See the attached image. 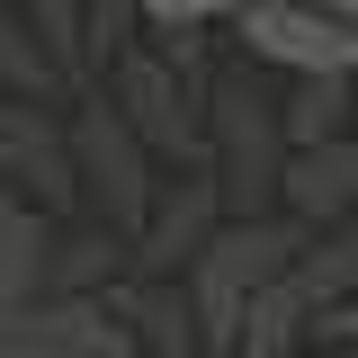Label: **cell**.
<instances>
[{
    "instance_id": "obj_2",
    "label": "cell",
    "mask_w": 358,
    "mask_h": 358,
    "mask_svg": "<svg viewBox=\"0 0 358 358\" xmlns=\"http://www.w3.org/2000/svg\"><path fill=\"white\" fill-rule=\"evenodd\" d=\"M215 108H206V171L224 188V215H268V197H278V171H287V126H278V108H268L260 90L242 81H215L206 90Z\"/></svg>"
},
{
    "instance_id": "obj_5",
    "label": "cell",
    "mask_w": 358,
    "mask_h": 358,
    "mask_svg": "<svg viewBox=\"0 0 358 358\" xmlns=\"http://www.w3.org/2000/svg\"><path fill=\"white\" fill-rule=\"evenodd\" d=\"M108 99H117V117H126L152 152H206V126L188 117V72H179L162 45H152V54H117Z\"/></svg>"
},
{
    "instance_id": "obj_1",
    "label": "cell",
    "mask_w": 358,
    "mask_h": 358,
    "mask_svg": "<svg viewBox=\"0 0 358 358\" xmlns=\"http://www.w3.org/2000/svg\"><path fill=\"white\" fill-rule=\"evenodd\" d=\"M305 260V224L296 215H224L215 242L188 260V305H197V341H206V358L233 350V322H242V305L260 296L278 268Z\"/></svg>"
},
{
    "instance_id": "obj_4",
    "label": "cell",
    "mask_w": 358,
    "mask_h": 358,
    "mask_svg": "<svg viewBox=\"0 0 358 358\" xmlns=\"http://www.w3.org/2000/svg\"><path fill=\"white\" fill-rule=\"evenodd\" d=\"M143 152H152V143H143V134L117 117V99L72 117V171H81L90 188L108 197V224H117L126 242H134V224L152 215V179H143Z\"/></svg>"
},
{
    "instance_id": "obj_10",
    "label": "cell",
    "mask_w": 358,
    "mask_h": 358,
    "mask_svg": "<svg viewBox=\"0 0 358 358\" xmlns=\"http://www.w3.org/2000/svg\"><path fill=\"white\" fill-rule=\"evenodd\" d=\"M350 72H296V90H287V108H278V126H287V143H322V134H350Z\"/></svg>"
},
{
    "instance_id": "obj_9",
    "label": "cell",
    "mask_w": 358,
    "mask_h": 358,
    "mask_svg": "<svg viewBox=\"0 0 358 358\" xmlns=\"http://www.w3.org/2000/svg\"><path fill=\"white\" fill-rule=\"evenodd\" d=\"M305 322H313V287H305V268H278L260 296L242 305V322H233V350H224V358H296Z\"/></svg>"
},
{
    "instance_id": "obj_15",
    "label": "cell",
    "mask_w": 358,
    "mask_h": 358,
    "mask_svg": "<svg viewBox=\"0 0 358 358\" xmlns=\"http://www.w3.org/2000/svg\"><path fill=\"white\" fill-rule=\"evenodd\" d=\"M188 358H206V350H188Z\"/></svg>"
},
{
    "instance_id": "obj_12",
    "label": "cell",
    "mask_w": 358,
    "mask_h": 358,
    "mask_svg": "<svg viewBox=\"0 0 358 358\" xmlns=\"http://www.w3.org/2000/svg\"><path fill=\"white\" fill-rule=\"evenodd\" d=\"M134 9H143L152 36H171V27H233L242 0H134Z\"/></svg>"
},
{
    "instance_id": "obj_13",
    "label": "cell",
    "mask_w": 358,
    "mask_h": 358,
    "mask_svg": "<svg viewBox=\"0 0 358 358\" xmlns=\"http://www.w3.org/2000/svg\"><path fill=\"white\" fill-rule=\"evenodd\" d=\"M322 9H341V18H358V0H322Z\"/></svg>"
},
{
    "instance_id": "obj_14",
    "label": "cell",
    "mask_w": 358,
    "mask_h": 358,
    "mask_svg": "<svg viewBox=\"0 0 358 358\" xmlns=\"http://www.w3.org/2000/svg\"><path fill=\"white\" fill-rule=\"evenodd\" d=\"M0 179H9V143H0Z\"/></svg>"
},
{
    "instance_id": "obj_16",
    "label": "cell",
    "mask_w": 358,
    "mask_h": 358,
    "mask_svg": "<svg viewBox=\"0 0 358 358\" xmlns=\"http://www.w3.org/2000/svg\"><path fill=\"white\" fill-rule=\"evenodd\" d=\"M296 358H305V350H296Z\"/></svg>"
},
{
    "instance_id": "obj_6",
    "label": "cell",
    "mask_w": 358,
    "mask_h": 358,
    "mask_svg": "<svg viewBox=\"0 0 358 358\" xmlns=\"http://www.w3.org/2000/svg\"><path fill=\"white\" fill-rule=\"evenodd\" d=\"M215 224H224V188H215V171L179 179V197H152V215L134 224V268H143V278H179V268L215 242Z\"/></svg>"
},
{
    "instance_id": "obj_3",
    "label": "cell",
    "mask_w": 358,
    "mask_h": 358,
    "mask_svg": "<svg viewBox=\"0 0 358 358\" xmlns=\"http://www.w3.org/2000/svg\"><path fill=\"white\" fill-rule=\"evenodd\" d=\"M233 45L268 63V72H358V18L322 9V0H242L233 9Z\"/></svg>"
},
{
    "instance_id": "obj_11",
    "label": "cell",
    "mask_w": 358,
    "mask_h": 358,
    "mask_svg": "<svg viewBox=\"0 0 358 358\" xmlns=\"http://www.w3.org/2000/svg\"><path fill=\"white\" fill-rule=\"evenodd\" d=\"M27 287H45V215L0 197V305H18Z\"/></svg>"
},
{
    "instance_id": "obj_8",
    "label": "cell",
    "mask_w": 358,
    "mask_h": 358,
    "mask_svg": "<svg viewBox=\"0 0 358 358\" xmlns=\"http://www.w3.org/2000/svg\"><path fill=\"white\" fill-rule=\"evenodd\" d=\"M108 313L134 331V350H143V358H188V350H206V341H197V305H188L179 278H143V268H134L126 287L108 296Z\"/></svg>"
},
{
    "instance_id": "obj_7",
    "label": "cell",
    "mask_w": 358,
    "mask_h": 358,
    "mask_svg": "<svg viewBox=\"0 0 358 358\" xmlns=\"http://www.w3.org/2000/svg\"><path fill=\"white\" fill-rule=\"evenodd\" d=\"M278 197L296 224H341L358 206V134H322V143H287Z\"/></svg>"
}]
</instances>
